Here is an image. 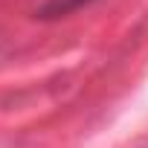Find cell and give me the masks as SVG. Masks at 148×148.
<instances>
[{
    "label": "cell",
    "instance_id": "1",
    "mask_svg": "<svg viewBox=\"0 0 148 148\" xmlns=\"http://www.w3.org/2000/svg\"><path fill=\"white\" fill-rule=\"evenodd\" d=\"M84 3H90V0H47V3L41 6V15L44 18H61V15H67L73 9L84 6Z\"/></svg>",
    "mask_w": 148,
    "mask_h": 148
}]
</instances>
